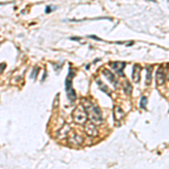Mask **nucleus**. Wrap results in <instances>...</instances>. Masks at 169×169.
<instances>
[{"label":"nucleus","mask_w":169,"mask_h":169,"mask_svg":"<svg viewBox=\"0 0 169 169\" xmlns=\"http://www.w3.org/2000/svg\"><path fill=\"white\" fill-rule=\"evenodd\" d=\"M89 37H91V39H94V40H98V41H100L99 37H97V36H95V35H90Z\"/></svg>","instance_id":"obj_19"},{"label":"nucleus","mask_w":169,"mask_h":169,"mask_svg":"<svg viewBox=\"0 0 169 169\" xmlns=\"http://www.w3.org/2000/svg\"><path fill=\"white\" fill-rule=\"evenodd\" d=\"M69 143L71 145H81L84 143V137H81L80 134H77V133H72V134H69V139H68Z\"/></svg>","instance_id":"obj_4"},{"label":"nucleus","mask_w":169,"mask_h":169,"mask_svg":"<svg viewBox=\"0 0 169 169\" xmlns=\"http://www.w3.org/2000/svg\"><path fill=\"white\" fill-rule=\"evenodd\" d=\"M40 71V68L39 67H35V69H33V72H32V74H31V78L32 79H36V77H37V72Z\"/></svg>","instance_id":"obj_15"},{"label":"nucleus","mask_w":169,"mask_h":169,"mask_svg":"<svg viewBox=\"0 0 169 169\" xmlns=\"http://www.w3.org/2000/svg\"><path fill=\"white\" fill-rule=\"evenodd\" d=\"M133 44H134V42H133V41H130L129 43H126V45H127V46H130V45H133Z\"/></svg>","instance_id":"obj_20"},{"label":"nucleus","mask_w":169,"mask_h":169,"mask_svg":"<svg viewBox=\"0 0 169 169\" xmlns=\"http://www.w3.org/2000/svg\"><path fill=\"white\" fill-rule=\"evenodd\" d=\"M124 91L126 95H131V92H132V86L129 81H125V84H124Z\"/></svg>","instance_id":"obj_13"},{"label":"nucleus","mask_w":169,"mask_h":169,"mask_svg":"<svg viewBox=\"0 0 169 169\" xmlns=\"http://www.w3.org/2000/svg\"><path fill=\"white\" fill-rule=\"evenodd\" d=\"M85 131H86V133L91 138H96L97 135H98V130H97V127L95 126V124L91 122L85 124Z\"/></svg>","instance_id":"obj_5"},{"label":"nucleus","mask_w":169,"mask_h":169,"mask_svg":"<svg viewBox=\"0 0 169 169\" xmlns=\"http://www.w3.org/2000/svg\"><path fill=\"white\" fill-rule=\"evenodd\" d=\"M71 40L72 41H80V37H79V39L78 37H71Z\"/></svg>","instance_id":"obj_21"},{"label":"nucleus","mask_w":169,"mask_h":169,"mask_svg":"<svg viewBox=\"0 0 169 169\" xmlns=\"http://www.w3.org/2000/svg\"><path fill=\"white\" fill-rule=\"evenodd\" d=\"M156 79H157V84L158 85H163L165 81H166V74H165V70H163L162 66L158 68L157 74H156Z\"/></svg>","instance_id":"obj_7"},{"label":"nucleus","mask_w":169,"mask_h":169,"mask_svg":"<svg viewBox=\"0 0 169 169\" xmlns=\"http://www.w3.org/2000/svg\"><path fill=\"white\" fill-rule=\"evenodd\" d=\"M111 67L117 72L119 76L123 77V69L125 68V62H121V61H115V62H111Z\"/></svg>","instance_id":"obj_6"},{"label":"nucleus","mask_w":169,"mask_h":169,"mask_svg":"<svg viewBox=\"0 0 169 169\" xmlns=\"http://www.w3.org/2000/svg\"><path fill=\"white\" fill-rule=\"evenodd\" d=\"M53 67H54V69L58 71L60 68H62V64H59V63H55V64H53Z\"/></svg>","instance_id":"obj_16"},{"label":"nucleus","mask_w":169,"mask_h":169,"mask_svg":"<svg viewBox=\"0 0 169 169\" xmlns=\"http://www.w3.org/2000/svg\"><path fill=\"white\" fill-rule=\"evenodd\" d=\"M152 67H146V79H145V85L149 86L151 84V78H152Z\"/></svg>","instance_id":"obj_11"},{"label":"nucleus","mask_w":169,"mask_h":169,"mask_svg":"<svg viewBox=\"0 0 169 169\" xmlns=\"http://www.w3.org/2000/svg\"><path fill=\"white\" fill-rule=\"evenodd\" d=\"M82 106L85 107L87 115L90 119V122L94 124H100L103 122V115H101V111L99 110V107L97 105L92 104L88 99H84L82 101Z\"/></svg>","instance_id":"obj_1"},{"label":"nucleus","mask_w":169,"mask_h":169,"mask_svg":"<svg viewBox=\"0 0 169 169\" xmlns=\"http://www.w3.org/2000/svg\"><path fill=\"white\" fill-rule=\"evenodd\" d=\"M146 103H148V99H146V97L145 96H142L141 97V100H140V107L142 108V110H145Z\"/></svg>","instance_id":"obj_14"},{"label":"nucleus","mask_w":169,"mask_h":169,"mask_svg":"<svg viewBox=\"0 0 169 169\" xmlns=\"http://www.w3.org/2000/svg\"><path fill=\"white\" fill-rule=\"evenodd\" d=\"M103 74L105 77H106L108 80H110V82H112L114 86H117L118 85V81L116 80V78H115V74L112 72V71H110L108 69H104L103 70Z\"/></svg>","instance_id":"obj_9"},{"label":"nucleus","mask_w":169,"mask_h":169,"mask_svg":"<svg viewBox=\"0 0 169 169\" xmlns=\"http://www.w3.org/2000/svg\"><path fill=\"white\" fill-rule=\"evenodd\" d=\"M124 111L122 110L121 107H118V106H115L114 107V121L116 122H119V121H122V119L124 118Z\"/></svg>","instance_id":"obj_10"},{"label":"nucleus","mask_w":169,"mask_h":169,"mask_svg":"<svg viewBox=\"0 0 169 169\" xmlns=\"http://www.w3.org/2000/svg\"><path fill=\"white\" fill-rule=\"evenodd\" d=\"M72 117H73V121L77 124H86L88 119V115L82 105H79V106L76 107V110L72 113Z\"/></svg>","instance_id":"obj_3"},{"label":"nucleus","mask_w":169,"mask_h":169,"mask_svg":"<svg viewBox=\"0 0 169 169\" xmlns=\"http://www.w3.org/2000/svg\"><path fill=\"white\" fill-rule=\"evenodd\" d=\"M168 78H169V68H168Z\"/></svg>","instance_id":"obj_22"},{"label":"nucleus","mask_w":169,"mask_h":169,"mask_svg":"<svg viewBox=\"0 0 169 169\" xmlns=\"http://www.w3.org/2000/svg\"><path fill=\"white\" fill-rule=\"evenodd\" d=\"M74 77V71L71 67H69V74L66 79V91H67V95H68V98L71 103H73L74 100L77 98V95L74 92V89L72 88V79Z\"/></svg>","instance_id":"obj_2"},{"label":"nucleus","mask_w":169,"mask_h":169,"mask_svg":"<svg viewBox=\"0 0 169 169\" xmlns=\"http://www.w3.org/2000/svg\"><path fill=\"white\" fill-rule=\"evenodd\" d=\"M141 71H142V68L140 64H134L133 66V72H132V79L134 82H140V79H141Z\"/></svg>","instance_id":"obj_8"},{"label":"nucleus","mask_w":169,"mask_h":169,"mask_svg":"<svg viewBox=\"0 0 169 169\" xmlns=\"http://www.w3.org/2000/svg\"><path fill=\"white\" fill-rule=\"evenodd\" d=\"M5 68H6V64H5V63H0V73H1L2 71L5 70Z\"/></svg>","instance_id":"obj_17"},{"label":"nucleus","mask_w":169,"mask_h":169,"mask_svg":"<svg viewBox=\"0 0 169 169\" xmlns=\"http://www.w3.org/2000/svg\"><path fill=\"white\" fill-rule=\"evenodd\" d=\"M53 8H54V7H52V8H51V6H47L46 7V10H45V13H46V14L51 13V9H53Z\"/></svg>","instance_id":"obj_18"},{"label":"nucleus","mask_w":169,"mask_h":169,"mask_svg":"<svg viewBox=\"0 0 169 169\" xmlns=\"http://www.w3.org/2000/svg\"><path fill=\"white\" fill-rule=\"evenodd\" d=\"M97 85L99 86V88H100V90H101V91H103V92H106L107 95H111L110 89L107 88V86H105V85L103 84V82H101V81L99 80V79H98V80H97Z\"/></svg>","instance_id":"obj_12"}]
</instances>
